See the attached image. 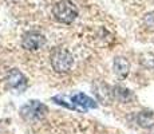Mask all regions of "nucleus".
<instances>
[{"instance_id": "nucleus-3", "label": "nucleus", "mask_w": 154, "mask_h": 134, "mask_svg": "<svg viewBox=\"0 0 154 134\" xmlns=\"http://www.w3.org/2000/svg\"><path fill=\"white\" fill-rule=\"evenodd\" d=\"M46 44V38L40 32L36 31H29L23 35L22 39V46L27 51H36V50L42 48Z\"/></svg>"}, {"instance_id": "nucleus-5", "label": "nucleus", "mask_w": 154, "mask_h": 134, "mask_svg": "<svg viewBox=\"0 0 154 134\" xmlns=\"http://www.w3.org/2000/svg\"><path fill=\"white\" fill-rule=\"evenodd\" d=\"M71 102H72V109H76V106H81L85 109H95L97 107V103L91 99L90 97L87 95L82 94V93H78L75 94L72 98H71Z\"/></svg>"}, {"instance_id": "nucleus-2", "label": "nucleus", "mask_w": 154, "mask_h": 134, "mask_svg": "<svg viewBox=\"0 0 154 134\" xmlns=\"http://www.w3.org/2000/svg\"><path fill=\"white\" fill-rule=\"evenodd\" d=\"M50 59H51V66L56 73L66 74V73H70V70L72 68L74 58L71 55V52L66 48H60V47L55 48L51 52Z\"/></svg>"}, {"instance_id": "nucleus-6", "label": "nucleus", "mask_w": 154, "mask_h": 134, "mask_svg": "<svg viewBox=\"0 0 154 134\" xmlns=\"http://www.w3.org/2000/svg\"><path fill=\"white\" fill-rule=\"evenodd\" d=\"M115 71H117V74H119V75L125 76L127 74V71H129V63L125 61L123 58H118L117 61H115Z\"/></svg>"}, {"instance_id": "nucleus-1", "label": "nucleus", "mask_w": 154, "mask_h": 134, "mask_svg": "<svg viewBox=\"0 0 154 134\" xmlns=\"http://www.w3.org/2000/svg\"><path fill=\"white\" fill-rule=\"evenodd\" d=\"M78 7L70 0H59L52 7V15L58 22L70 24L78 16Z\"/></svg>"}, {"instance_id": "nucleus-4", "label": "nucleus", "mask_w": 154, "mask_h": 134, "mask_svg": "<svg viewBox=\"0 0 154 134\" xmlns=\"http://www.w3.org/2000/svg\"><path fill=\"white\" fill-rule=\"evenodd\" d=\"M46 113L47 107L42 103H38L36 101H32L29 105L24 106L22 109V115L26 120H40L46 115Z\"/></svg>"}]
</instances>
